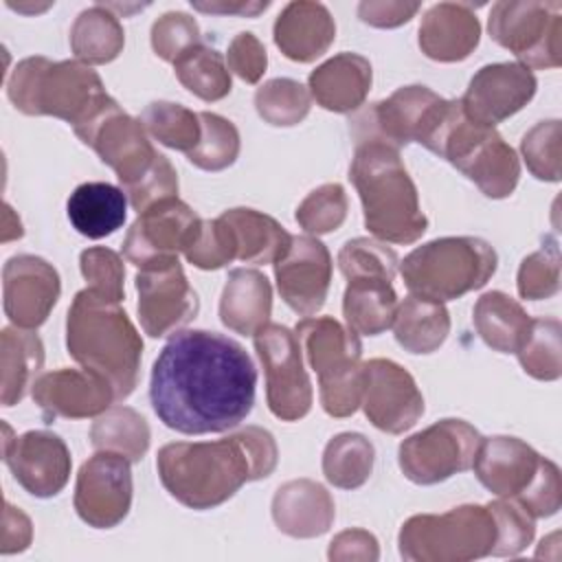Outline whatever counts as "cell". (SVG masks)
Segmentation results:
<instances>
[{
    "label": "cell",
    "mask_w": 562,
    "mask_h": 562,
    "mask_svg": "<svg viewBox=\"0 0 562 562\" xmlns=\"http://www.w3.org/2000/svg\"><path fill=\"white\" fill-rule=\"evenodd\" d=\"M255 389V362L237 340L182 329L154 360L149 402L167 428L209 435L237 428L252 411Z\"/></svg>",
    "instance_id": "obj_1"
},
{
    "label": "cell",
    "mask_w": 562,
    "mask_h": 562,
    "mask_svg": "<svg viewBox=\"0 0 562 562\" xmlns=\"http://www.w3.org/2000/svg\"><path fill=\"white\" fill-rule=\"evenodd\" d=\"M277 443L259 426L215 439L178 441L158 450L156 468L165 490L184 507L211 509L244 483L266 479L277 468Z\"/></svg>",
    "instance_id": "obj_2"
},
{
    "label": "cell",
    "mask_w": 562,
    "mask_h": 562,
    "mask_svg": "<svg viewBox=\"0 0 562 562\" xmlns=\"http://www.w3.org/2000/svg\"><path fill=\"white\" fill-rule=\"evenodd\" d=\"M66 347L79 367L112 384L116 402L136 389L143 340L121 303L90 288L77 292L66 318Z\"/></svg>",
    "instance_id": "obj_3"
},
{
    "label": "cell",
    "mask_w": 562,
    "mask_h": 562,
    "mask_svg": "<svg viewBox=\"0 0 562 562\" xmlns=\"http://www.w3.org/2000/svg\"><path fill=\"white\" fill-rule=\"evenodd\" d=\"M7 94L15 110L29 116H57L70 123L79 138L119 105L90 66L70 59H22L7 81Z\"/></svg>",
    "instance_id": "obj_4"
},
{
    "label": "cell",
    "mask_w": 562,
    "mask_h": 562,
    "mask_svg": "<svg viewBox=\"0 0 562 562\" xmlns=\"http://www.w3.org/2000/svg\"><path fill=\"white\" fill-rule=\"evenodd\" d=\"M349 180L360 195L364 226L378 241L413 244L426 233L428 220L400 149L380 140L358 143Z\"/></svg>",
    "instance_id": "obj_5"
},
{
    "label": "cell",
    "mask_w": 562,
    "mask_h": 562,
    "mask_svg": "<svg viewBox=\"0 0 562 562\" xmlns=\"http://www.w3.org/2000/svg\"><path fill=\"white\" fill-rule=\"evenodd\" d=\"M422 145L457 167L487 198H507L518 184L520 162L516 151L494 127L472 121L461 99H446Z\"/></svg>",
    "instance_id": "obj_6"
},
{
    "label": "cell",
    "mask_w": 562,
    "mask_h": 562,
    "mask_svg": "<svg viewBox=\"0 0 562 562\" xmlns=\"http://www.w3.org/2000/svg\"><path fill=\"white\" fill-rule=\"evenodd\" d=\"M81 140L114 169L123 193L136 213H143L158 200L178 195L176 169L167 156L151 147L140 119H132L119 105Z\"/></svg>",
    "instance_id": "obj_7"
},
{
    "label": "cell",
    "mask_w": 562,
    "mask_h": 562,
    "mask_svg": "<svg viewBox=\"0 0 562 562\" xmlns=\"http://www.w3.org/2000/svg\"><path fill=\"white\" fill-rule=\"evenodd\" d=\"M472 468L490 492L518 501L533 518L560 509L558 465L516 437H481Z\"/></svg>",
    "instance_id": "obj_8"
},
{
    "label": "cell",
    "mask_w": 562,
    "mask_h": 562,
    "mask_svg": "<svg viewBox=\"0 0 562 562\" xmlns=\"http://www.w3.org/2000/svg\"><path fill=\"white\" fill-rule=\"evenodd\" d=\"M496 250L481 237L432 239L404 257L400 272L411 294L437 303L483 288L496 272Z\"/></svg>",
    "instance_id": "obj_9"
},
{
    "label": "cell",
    "mask_w": 562,
    "mask_h": 562,
    "mask_svg": "<svg viewBox=\"0 0 562 562\" xmlns=\"http://www.w3.org/2000/svg\"><path fill=\"white\" fill-rule=\"evenodd\" d=\"M294 334L303 345L310 367L318 375L321 404L331 417H349L364 393L362 342L358 334L331 316L303 318Z\"/></svg>",
    "instance_id": "obj_10"
},
{
    "label": "cell",
    "mask_w": 562,
    "mask_h": 562,
    "mask_svg": "<svg viewBox=\"0 0 562 562\" xmlns=\"http://www.w3.org/2000/svg\"><path fill=\"white\" fill-rule=\"evenodd\" d=\"M496 536V518L487 505H461L408 518L400 531V553L413 562H465L490 555Z\"/></svg>",
    "instance_id": "obj_11"
},
{
    "label": "cell",
    "mask_w": 562,
    "mask_h": 562,
    "mask_svg": "<svg viewBox=\"0 0 562 562\" xmlns=\"http://www.w3.org/2000/svg\"><path fill=\"white\" fill-rule=\"evenodd\" d=\"M487 29L529 70L560 66L562 2H496Z\"/></svg>",
    "instance_id": "obj_12"
},
{
    "label": "cell",
    "mask_w": 562,
    "mask_h": 562,
    "mask_svg": "<svg viewBox=\"0 0 562 562\" xmlns=\"http://www.w3.org/2000/svg\"><path fill=\"white\" fill-rule=\"evenodd\" d=\"M481 435L463 419H441L404 439L397 461L404 476L417 485H435L472 468Z\"/></svg>",
    "instance_id": "obj_13"
},
{
    "label": "cell",
    "mask_w": 562,
    "mask_h": 562,
    "mask_svg": "<svg viewBox=\"0 0 562 562\" xmlns=\"http://www.w3.org/2000/svg\"><path fill=\"white\" fill-rule=\"evenodd\" d=\"M443 97L426 86L397 88L389 99L371 103L349 121V132L358 143L380 140L395 149L419 143L430 132Z\"/></svg>",
    "instance_id": "obj_14"
},
{
    "label": "cell",
    "mask_w": 562,
    "mask_h": 562,
    "mask_svg": "<svg viewBox=\"0 0 562 562\" xmlns=\"http://www.w3.org/2000/svg\"><path fill=\"white\" fill-rule=\"evenodd\" d=\"M252 340L266 373V400L272 415L283 422L305 417L312 408V384L303 369L296 334L283 325L268 323Z\"/></svg>",
    "instance_id": "obj_15"
},
{
    "label": "cell",
    "mask_w": 562,
    "mask_h": 562,
    "mask_svg": "<svg viewBox=\"0 0 562 562\" xmlns=\"http://www.w3.org/2000/svg\"><path fill=\"white\" fill-rule=\"evenodd\" d=\"M200 228V215L178 200V195L158 200L138 213L130 226L123 241V255L138 268L176 259L178 252H187L193 246Z\"/></svg>",
    "instance_id": "obj_16"
},
{
    "label": "cell",
    "mask_w": 562,
    "mask_h": 562,
    "mask_svg": "<svg viewBox=\"0 0 562 562\" xmlns=\"http://www.w3.org/2000/svg\"><path fill=\"white\" fill-rule=\"evenodd\" d=\"M130 459L97 450L77 474L75 509L79 518L94 529L116 527L132 505V470Z\"/></svg>",
    "instance_id": "obj_17"
},
{
    "label": "cell",
    "mask_w": 562,
    "mask_h": 562,
    "mask_svg": "<svg viewBox=\"0 0 562 562\" xmlns=\"http://www.w3.org/2000/svg\"><path fill=\"white\" fill-rule=\"evenodd\" d=\"M138 318L147 336L176 334L198 314L200 301L176 259L151 263L136 274Z\"/></svg>",
    "instance_id": "obj_18"
},
{
    "label": "cell",
    "mask_w": 562,
    "mask_h": 562,
    "mask_svg": "<svg viewBox=\"0 0 562 562\" xmlns=\"http://www.w3.org/2000/svg\"><path fill=\"white\" fill-rule=\"evenodd\" d=\"M4 432L2 454L13 479L37 498L57 496L66 487L72 465L64 439L50 430H29L20 437H9L11 428L7 424Z\"/></svg>",
    "instance_id": "obj_19"
},
{
    "label": "cell",
    "mask_w": 562,
    "mask_h": 562,
    "mask_svg": "<svg viewBox=\"0 0 562 562\" xmlns=\"http://www.w3.org/2000/svg\"><path fill=\"white\" fill-rule=\"evenodd\" d=\"M360 404L369 422L389 435L413 428L424 413V397L413 375L386 358L364 362V393Z\"/></svg>",
    "instance_id": "obj_20"
},
{
    "label": "cell",
    "mask_w": 562,
    "mask_h": 562,
    "mask_svg": "<svg viewBox=\"0 0 562 562\" xmlns=\"http://www.w3.org/2000/svg\"><path fill=\"white\" fill-rule=\"evenodd\" d=\"M281 299L301 316H314L327 299L331 257L323 241L312 235H292V241L274 263Z\"/></svg>",
    "instance_id": "obj_21"
},
{
    "label": "cell",
    "mask_w": 562,
    "mask_h": 562,
    "mask_svg": "<svg viewBox=\"0 0 562 562\" xmlns=\"http://www.w3.org/2000/svg\"><path fill=\"white\" fill-rule=\"evenodd\" d=\"M61 292L57 270L35 255H15L2 268V303L7 318L22 329H37Z\"/></svg>",
    "instance_id": "obj_22"
},
{
    "label": "cell",
    "mask_w": 562,
    "mask_h": 562,
    "mask_svg": "<svg viewBox=\"0 0 562 562\" xmlns=\"http://www.w3.org/2000/svg\"><path fill=\"white\" fill-rule=\"evenodd\" d=\"M533 72L516 61L483 66L461 99L465 114L487 127L509 119L536 94Z\"/></svg>",
    "instance_id": "obj_23"
},
{
    "label": "cell",
    "mask_w": 562,
    "mask_h": 562,
    "mask_svg": "<svg viewBox=\"0 0 562 562\" xmlns=\"http://www.w3.org/2000/svg\"><path fill=\"white\" fill-rule=\"evenodd\" d=\"M46 419H86L101 415L116 402L112 384L90 369H57L40 375L31 389Z\"/></svg>",
    "instance_id": "obj_24"
},
{
    "label": "cell",
    "mask_w": 562,
    "mask_h": 562,
    "mask_svg": "<svg viewBox=\"0 0 562 562\" xmlns=\"http://www.w3.org/2000/svg\"><path fill=\"white\" fill-rule=\"evenodd\" d=\"M481 24L470 4L439 2L419 24V48L435 61H461L479 44Z\"/></svg>",
    "instance_id": "obj_25"
},
{
    "label": "cell",
    "mask_w": 562,
    "mask_h": 562,
    "mask_svg": "<svg viewBox=\"0 0 562 562\" xmlns=\"http://www.w3.org/2000/svg\"><path fill=\"white\" fill-rule=\"evenodd\" d=\"M336 509L329 492L310 481H288L272 498V518L279 531L292 538H316L334 522Z\"/></svg>",
    "instance_id": "obj_26"
},
{
    "label": "cell",
    "mask_w": 562,
    "mask_h": 562,
    "mask_svg": "<svg viewBox=\"0 0 562 562\" xmlns=\"http://www.w3.org/2000/svg\"><path fill=\"white\" fill-rule=\"evenodd\" d=\"M336 37V24L321 2H290L274 22V44L292 61H314Z\"/></svg>",
    "instance_id": "obj_27"
},
{
    "label": "cell",
    "mask_w": 562,
    "mask_h": 562,
    "mask_svg": "<svg viewBox=\"0 0 562 562\" xmlns=\"http://www.w3.org/2000/svg\"><path fill=\"white\" fill-rule=\"evenodd\" d=\"M371 88V64L358 53H340L310 75V94L329 112H351Z\"/></svg>",
    "instance_id": "obj_28"
},
{
    "label": "cell",
    "mask_w": 562,
    "mask_h": 562,
    "mask_svg": "<svg viewBox=\"0 0 562 562\" xmlns=\"http://www.w3.org/2000/svg\"><path fill=\"white\" fill-rule=\"evenodd\" d=\"M270 312V281L259 270H231L220 299V321L237 334L255 336L263 325H268Z\"/></svg>",
    "instance_id": "obj_29"
},
{
    "label": "cell",
    "mask_w": 562,
    "mask_h": 562,
    "mask_svg": "<svg viewBox=\"0 0 562 562\" xmlns=\"http://www.w3.org/2000/svg\"><path fill=\"white\" fill-rule=\"evenodd\" d=\"M66 211L79 235L101 239L123 226L127 217V195L110 182H83L70 193Z\"/></svg>",
    "instance_id": "obj_30"
},
{
    "label": "cell",
    "mask_w": 562,
    "mask_h": 562,
    "mask_svg": "<svg viewBox=\"0 0 562 562\" xmlns=\"http://www.w3.org/2000/svg\"><path fill=\"white\" fill-rule=\"evenodd\" d=\"M220 217L231 228L235 259L244 263H274L292 241V235L274 217L255 209H228Z\"/></svg>",
    "instance_id": "obj_31"
},
{
    "label": "cell",
    "mask_w": 562,
    "mask_h": 562,
    "mask_svg": "<svg viewBox=\"0 0 562 562\" xmlns=\"http://www.w3.org/2000/svg\"><path fill=\"white\" fill-rule=\"evenodd\" d=\"M347 281L349 283L342 296V314L347 327L358 336H378L393 327L400 303L391 279L353 277Z\"/></svg>",
    "instance_id": "obj_32"
},
{
    "label": "cell",
    "mask_w": 562,
    "mask_h": 562,
    "mask_svg": "<svg viewBox=\"0 0 562 562\" xmlns=\"http://www.w3.org/2000/svg\"><path fill=\"white\" fill-rule=\"evenodd\" d=\"M44 364V347L33 329L4 327L0 336L2 369V406L18 404L35 384V375Z\"/></svg>",
    "instance_id": "obj_33"
},
{
    "label": "cell",
    "mask_w": 562,
    "mask_h": 562,
    "mask_svg": "<svg viewBox=\"0 0 562 562\" xmlns=\"http://www.w3.org/2000/svg\"><path fill=\"white\" fill-rule=\"evenodd\" d=\"M474 327L483 342L501 353H516L531 329L527 312L505 292H485L474 305Z\"/></svg>",
    "instance_id": "obj_34"
},
{
    "label": "cell",
    "mask_w": 562,
    "mask_h": 562,
    "mask_svg": "<svg viewBox=\"0 0 562 562\" xmlns=\"http://www.w3.org/2000/svg\"><path fill=\"white\" fill-rule=\"evenodd\" d=\"M450 331V316L443 303L406 296L395 312L393 334L395 340L411 353H432L437 351Z\"/></svg>",
    "instance_id": "obj_35"
},
{
    "label": "cell",
    "mask_w": 562,
    "mask_h": 562,
    "mask_svg": "<svg viewBox=\"0 0 562 562\" xmlns=\"http://www.w3.org/2000/svg\"><path fill=\"white\" fill-rule=\"evenodd\" d=\"M123 44V26L105 4L81 11L70 29V48L83 64H108L119 57Z\"/></svg>",
    "instance_id": "obj_36"
},
{
    "label": "cell",
    "mask_w": 562,
    "mask_h": 562,
    "mask_svg": "<svg viewBox=\"0 0 562 562\" xmlns=\"http://www.w3.org/2000/svg\"><path fill=\"white\" fill-rule=\"evenodd\" d=\"M90 443L97 450H112L130 461H140L149 448V426L134 408L114 406L103 411L92 424Z\"/></svg>",
    "instance_id": "obj_37"
},
{
    "label": "cell",
    "mask_w": 562,
    "mask_h": 562,
    "mask_svg": "<svg viewBox=\"0 0 562 562\" xmlns=\"http://www.w3.org/2000/svg\"><path fill=\"white\" fill-rule=\"evenodd\" d=\"M375 450L360 432L336 435L323 452V474L340 490H356L367 483L373 470Z\"/></svg>",
    "instance_id": "obj_38"
},
{
    "label": "cell",
    "mask_w": 562,
    "mask_h": 562,
    "mask_svg": "<svg viewBox=\"0 0 562 562\" xmlns=\"http://www.w3.org/2000/svg\"><path fill=\"white\" fill-rule=\"evenodd\" d=\"M178 81L202 101H220L231 92V75L224 57L198 42L173 61Z\"/></svg>",
    "instance_id": "obj_39"
},
{
    "label": "cell",
    "mask_w": 562,
    "mask_h": 562,
    "mask_svg": "<svg viewBox=\"0 0 562 562\" xmlns=\"http://www.w3.org/2000/svg\"><path fill=\"white\" fill-rule=\"evenodd\" d=\"M140 123L154 138H158V143L184 154L195 149L202 136L198 112H191L180 103L154 101L140 114Z\"/></svg>",
    "instance_id": "obj_40"
},
{
    "label": "cell",
    "mask_w": 562,
    "mask_h": 562,
    "mask_svg": "<svg viewBox=\"0 0 562 562\" xmlns=\"http://www.w3.org/2000/svg\"><path fill=\"white\" fill-rule=\"evenodd\" d=\"M310 90L288 77L270 79L255 92L257 114L277 127L301 123L310 112Z\"/></svg>",
    "instance_id": "obj_41"
},
{
    "label": "cell",
    "mask_w": 562,
    "mask_h": 562,
    "mask_svg": "<svg viewBox=\"0 0 562 562\" xmlns=\"http://www.w3.org/2000/svg\"><path fill=\"white\" fill-rule=\"evenodd\" d=\"M202 136L195 149L187 154L189 162L204 171H222L231 167L239 154V132L237 127L220 114L198 112Z\"/></svg>",
    "instance_id": "obj_42"
},
{
    "label": "cell",
    "mask_w": 562,
    "mask_h": 562,
    "mask_svg": "<svg viewBox=\"0 0 562 562\" xmlns=\"http://www.w3.org/2000/svg\"><path fill=\"white\" fill-rule=\"evenodd\" d=\"M518 360L536 380H558L562 373L560 323L555 318H531V329L525 345L516 351Z\"/></svg>",
    "instance_id": "obj_43"
},
{
    "label": "cell",
    "mask_w": 562,
    "mask_h": 562,
    "mask_svg": "<svg viewBox=\"0 0 562 562\" xmlns=\"http://www.w3.org/2000/svg\"><path fill=\"white\" fill-rule=\"evenodd\" d=\"M338 266L347 279L384 277L393 281L397 272V255L378 239L356 237L340 248Z\"/></svg>",
    "instance_id": "obj_44"
},
{
    "label": "cell",
    "mask_w": 562,
    "mask_h": 562,
    "mask_svg": "<svg viewBox=\"0 0 562 562\" xmlns=\"http://www.w3.org/2000/svg\"><path fill=\"white\" fill-rule=\"evenodd\" d=\"M560 290L558 241L547 237L542 248L522 259L518 270V294L529 301L549 299Z\"/></svg>",
    "instance_id": "obj_45"
},
{
    "label": "cell",
    "mask_w": 562,
    "mask_h": 562,
    "mask_svg": "<svg viewBox=\"0 0 562 562\" xmlns=\"http://www.w3.org/2000/svg\"><path fill=\"white\" fill-rule=\"evenodd\" d=\"M347 217V195L338 182L321 184L296 209V222L312 235L336 231Z\"/></svg>",
    "instance_id": "obj_46"
},
{
    "label": "cell",
    "mask_w": 562,
    "mask_h": 562,
    "mask_svg": "<svg viewBox=\"0 0 562 562\" xmlns=\"http://www.w3.org/2000/svg\"><path fill=\"white\" fill-rule=\"evenodd\" d=\"M490 512L496 518V542L492 555H516L533 540V516L514 498H498L487 503Z\"/></svg>",
    "instance_id": "obj_47"
},
{
    "label": "cell",
    "mask_w": 562,
    "mask_h": 562,
    "mask_svg": "<svg viewBox=\"0 0 562 562\" xmlns=\"http://www.w3.org/2000/svg\"><path fill=\"white\" fill-rule=\"evenodd\" d=\"M529 171L538 180H560V121H542L531 127L520 143Z\"/></svg>",
    "instance_id": "obj_48"
},
{
    "label": "cell",
    "mask_w": 562,
    "mask_h": 562,
    "mask_svg": "<svg viewBox=\"0 0 562 562\" xmlns=\"http://www.w3.org/2000/svg\"><path fill=\"white\" fill-rule=\"evenodd\" d=\"M79 268L90 290L116 303L125 299V290H123L125 268H123V259L114 250L103 246L88 248L79 257Z\"/></svg>",
    "instance_id": "obj_49"
},
{
    "label": "cell",
    "mask_w": 562,
    "mask_h": 562,
    "mask_svg": "<svg viewBox=\"0 0 562 562\" xmlns=\"http://www.w3.org/2000/svg\"><path fill=\"white\" fill-rule=\"evenodd\" d=\"M187 261L200 270H217L235 259V244L228 224L222 217L202 220L193 246L184 252Z\"/></svg>",
    "instance_id": "obj_50"
},
{
    "label": "cell",
    "mask_w": 562,
    "mask_h": 562,
    "mask_svg": "<svg viewBox=\"0 0 562 562\" xmlns=\"http://www.w3.org/2000/svg\"><path fill=\"white\" fill-rule=\"evenodd\" d=\"M200 42L198 22L180 11H169L151 26V46L165 61H176L180 53Z\"/></svg>",
    "instance_id": "obj_51"
},
{
    "label": "cell",
    "mask_w": 562,
    "mask_h": 562,
    "mask_svg": "<svg viewBox=\"0 0 562 562\" xmlns=\"http://www.w3.org/2000/svg\"><path fill=\"white\" fill-rule=\"evenodd\" d=\"M266 48L263 44L248 31L237 33L228 46L226 66L246 83H257L266 72Z\"/></svg>",
    "instance_id": "obj_52"
},
{
    "label": "cell",
    "mask_w": 562,
    "mask_h": 562,
    "mask_svg": "<svg viewBox=\"0 0 562 562\" xmlns=\"http://www.w3.org/2000/svg\"><path fill=\"white\" fill-rule=\"evenodd\" d=\"M419 11V2H360L358 15L364 24L378 29H393L408 22Z\"/></svg>",
    "instance_id": "obj_53"
},
{
    "label": "cell",
    "mask_w": 562,
    "mask_h": 562,
    "mask_svg": "<svg viewBox=\"0 0 562 562\" xmlns=\"http://www.w3.org/2000/svg\"><path fill=\"white\" fill-rule=\"evenodd\" d=\"M329 560H378V540L362 529L338 533L329 547Z\"/></svg>",
    "instance_id": "obj_54"
},
{
    "label": "cell",
    "mask_w": 562,
    "mask_h": 562,
    "mask_svg": "<svg viewBox=\"0 0 562 562\" xmlns=\"http://www.w3.org/2000/svg\"><path fill=\"white\" fill-rule=\"evenodd\" d=\"M193 9L211 11V13H241V15H257L259 11L268 9V2H246V4H204V2H191Z\"/></svg>",
    "instance_id": "obj_55"
}]
</instances>
